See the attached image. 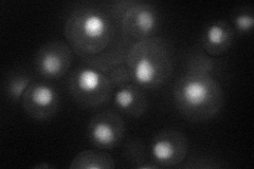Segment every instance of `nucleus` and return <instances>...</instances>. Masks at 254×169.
I'll list each match as a JSON object with an SVG mask.
<instances>
[{"label":"nucleus","instance_id":"obj_1","mask_svg":"<svg viewBox=\"0 0 254 169\" xmlns=\"http://www.w3.org/2000/svg\"><path fill=\"white\" fill-rule=\"evenodd\" d=\"M118 25L109 9L93 3L79 4L64 23L66 42L79 57L99 54L119 36Z\"/></svg>","mask_w":254,"mask_h":169},{"label":"nucleus","instance_id":"obj_2","mask_svg":"<svg viewBox=\"0 0 254 169\" xmlns=\"http://www.w3.org/2000/svg\"><path fill=\"white\" fill-rule=\"evenodd\" d=\"M175 107L192 122H205L215 116L224 105V90L211 74L187 71L173 88Z\"/></svg>","mask_w":254,"mask_h":169},{"label":"nucleus","instance_id":"obj_3","mask_svg":"<svg viewBox=\"0 0 254 169\" xmlns=\"http://www.w3.org/2000/svg\"><path fill=\"white\" fill-rule=\"evenodd\" d=\"M126 65L132 83L157 89L169 82L174 71V53L168 39L152 36L134 42L127 53Z\"/></svg>","mask_w":254,"mask_h":169},{"label":"nucleus","instance_id":"obj_4","mask_svg":"<svg viewBox=\"0 0 254 169\" xmlns=\"http://www.w3.org/2000/svg\"><path fill=\"white\" fill-rule=\"evenodd\" d=\"M110 14L119 31L131 42L155 36L160 26V15L156 7L139 0H121L109 5Z\"/></svg>","mask_w":254,"mask_h":169},{"label":"nucleus","instance_id":"obj_5","mask_svg":"<svg viewBox=\"0 0 254 169\" xmlns=\"http://www.w3.org/2000/svg\"><path fill=\"white\" fill-rule=\"evenodd\" d=\"M68 88L73 101L83 108H98L107 104L115 90L104 73L86 65L71 72Z\"/></svg>","mask_w":254,"mask_h":169},{"label":"nucleus","instance_id":"obj_6","mask_svg":"<svg viewBox=\"0 0 254 169\" xmlns=\"http://www.w3.org/2000/svg\"><path fill=\"white\" fill-rule=\"evenodd\" d=\"M189 146L186 134L175 129H164L150 141L149 158L159 167H176L186 161Z\"/></svg>","mask_w":254,"mask_h":169},{"label":"nucleus","instance_id":"obj_7","mask_svg":"<svg viewBox=\"0 0 254 169\" xmlns=\"http://www.w3.org/2000/svg\"><path fill=\"white\" fill-rule=\"evenodd\" d=\"M73 62V50L65 40H51L37 50L34 66L37 73L47 79L65 75Z\"/></svg>","mask_w":254,"mask_h":169},{"label":"nucleus","instance_id":"obj_8","mask_svg":"<svg viewBox=\"0 0 254 169\" xmlns=\"http://www.w3.org/2000/svg\"><path fill=\"white\" fill-rule=\"evenodd\" d=\"M125 123L121 115L114 111H102L94 114L87 126V136L94 147L113 149L122 142Z\"/></svg>","mask_w":254,"mask_h":169},{"label":"nucleus","instance_id":"obj_9","mask_svg":"<svg viewBox=\"0 0 254 169\" xmlns=\"http://www.w3.org/2000/svg\"><path fill=\"white\" fill-rule=\"evenodd\" d=\"M20 104L31 118L46 122L57 114L60 108V95L53 86L34 80L23 93Z\"/></svg>","mask_w":254,"mask_h":169},{"label":"nucleus","instance_id":"obj_10","mask_svg":"<svg viewBox=\"0 0 254 169\" xmlns=\"http://www.w3.org/2000/svg\"><path fill=\"white\" fill-rule=\"evenodd\" d=\"M235 31L228 20L220 19L210 22L203 28L201 46L210 56H219L228 52L234 43Z\"/></svg>","mask_w":254,"mask_h":169},{"label":"nucleus","instance_id":"obj_11","mask_svg":"<svg viewBox=\"0 0 254 169\" xmlns=\"http://www.w3.org/2000/svg\"><path fill=\"white\" fill-rule=\"evenodd\" d=\"M132 44L133 42L120 33L115 42L104 51L95 55L83 56L81 58L83 59L84 65L97 69L106 75L110 70L117 66L126 63L127 53Z\"/></svg>","mask_w":254,"mask_h":169},{"label":"nucleus","instance_id":"obj_12","mask_svg":"<svg viewBox=\"0 0 254 169\" xmlns=\"http://www.w3.org/2000/svg\"><path fill=\"white\" fill-rule=\"evenodd\" d=\"M114 103L121 113L133 118L141 117L148 107V100L144 90L134 83L118 88L114 95Z\"/></svg>","mask_w":254,"mask_h":169},{"label":"nucleus","instance_id":"obj_13","mask_svg":"<svg viewBox=\"0 0 254 169\" xmlns=\"http://www.w3.org/2000/svg\"><path fill=\"white\" fill-rule=\"evenodd\" d=\"M34 82L33 76L28 70L15 69L10 71L3 80L2 89L7 101L13 104L19 103L23 93Z\"/></svg>","mask_w":254,"mask_h":169},{"label":"nucleus","instance_id":"obj_14","mask_svg":"<svg viewBox=\"0 0 254 169\" xmlns=\"http://www.w3.org/2000/svg\"><path fill=\"white\" fill-rule=\"evenodd\" d=\"M115 167V160L109 154L91 149L78 152L69 165L71 169H113Z\"/></svg>","mask_w":254,"mask_h":169},{"label":"nucleus","instance_id":"obj_15","mask_svg":"<svg viewBox=\"0 0 254 169\" xmlns=\"http://www.w3.org/2000/svg\"><path fill=\"white\" fill-rule=\"evenodd\" d=\"M235 33L249 34L254 26V11L252 6L244 5L236 7L231 14V22Z\"/></svg>","mask_w":254,"mask_h":169},{"label":"nucleus","instance_id":"obj_16","mask_svg":"<svg viewBox=\"0 0 254 169\" xmlns=\"http://www.w3.org/2000/svg\"><path fill=\"white\" fill-rule=\"evenodd\" d=\"M123 156L127 163L137 169H141L143 165L149 162L147 161L145 146L139 140H131L126 143Z\"/></svg>","mask_w":254,"mask_h":169},{"label":"nucleus","instance_id":"obj_17","mask_svg":"<svg viewBox=\"0 0 254 169\" xmlns=\"http://www.w3.org/2000/svg\"><path fill=\"white\" fill-rule=\"evenodd\" d=\"M187 68L188 71L211 74L214 69V60L212 56L206 54L204 51H195L188 58Z\"/></svg>","mask_w":254,"mask_h":169},{"label":"nucleus","instance_id":"obj_18","mask_svg":"<svg viewBox=\"0 0 254 169\" xmlns=\"http://www.w3.org/2000/svg\"><path fill=\"white\" fill-rule=\"evenodd\" d=\"M51 165L49 164H38L35 166V168H50Z\"/></svg>","mask_w":254,"mask_h":169}]
</instances>
